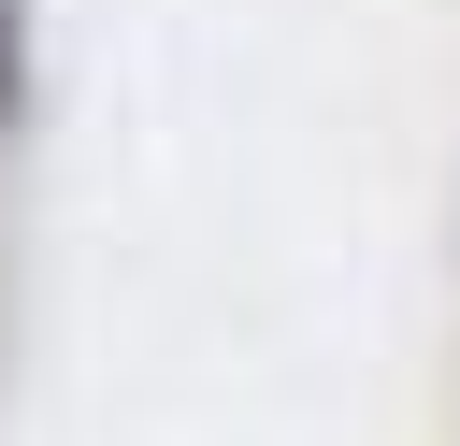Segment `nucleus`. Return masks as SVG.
Wrapping results in <instances>:
<instances>
[{"mask_svg": "<svg viewBox=\"0 0 460 446\" xmlns=\"http://www.w3.org/2000/svg\"><path fill=\"white\" fill-rule=\"evenodd\" d=\"M14 101H29V14L0 0V115H14Z\"/></svg>", "mask_w": 460, "mask_h": 446, "instance_id": "f257e3e1", "label": "nucleus"}]
</instances>
